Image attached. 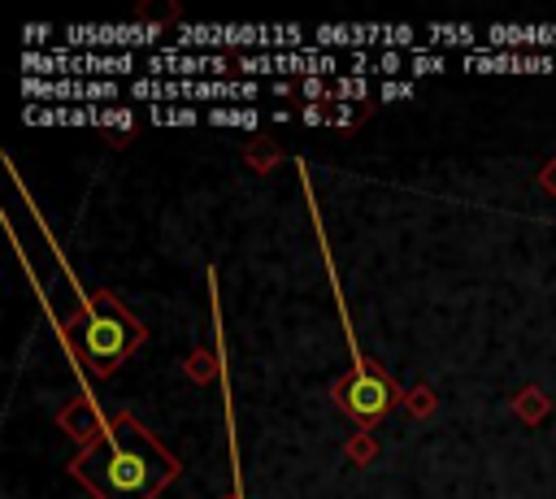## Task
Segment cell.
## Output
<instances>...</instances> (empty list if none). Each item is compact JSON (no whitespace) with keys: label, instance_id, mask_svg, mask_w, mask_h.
I'll return each instance as SVG.
<instances>
[{"label":"cell","instance_id":"ac0fdd59","mask_svg":"<svg viewBox=\"0 0 556 499\" xmlns=\"http://www.w3.org/2000/svg\"><path fill=\"white\" fill-rule=\"evenodd\" d=\"M443 69H452V61H447L443 52H413V56H408V74H413V78L443 74Z\"/></svg>","mask_w":556,"mask_h":499},{"label":"cell","instance_id":"9c48e42d","mask_svg":"<svg viewBox=\"0 0 556 499\" xmlns=\"http://www.w3.org/2000/svg\"><path fill=\"white\" fill-rule=\"evenodd\" d=\"M226 69H235L226 52H178L174 43L143 56V78H226Z\"/></svg>","mask_w":556,"mask_h":499},{"label":"cell","instance_id":"484cf974","mask_svg":"<svg viewBox=\"0 0 556 499\" xmlns=\"http://www.w3.org/2000/svg\"><path fill=\"white\" fill-rule=\"evenodd\" d=\"M547 182H552V187H556V165H552V178H547Z\"/></svg>","mask_w":556,"mask_h":499},{"label":"cell","instance_id":"30bf717a","mask_svg":"<svg viewBox=\"0 0 556 499\" xmlns=\"http://www.w3.org/2000/svg\"><path fill=\"white\" fill-rule=\"evenodd\" d=\"M208 312H213V338H217V382H222V408H226V443H230V473L235 490L230 499H243V464H239V430H235V404H230V369H226V334H222V304H217V273L208 269Z\"/></svg>","mask_w":556,"mask_h":499},{"label":"cell","instance_id":"6da1fadb","mask_svg":"<svg viewBox=\"0 0 556 499\" xmlns=\"http://www.w3.org/2000/svg\"><path fill=\"white\" fill-rule=\"evenodd\" d=\"M74 473L96 499H152L178 473V464L130 417H113L100 425V438L74 460Z\"/></svg>","mask_w":556,"mask_h":499},{"label":"cell","instance_id":"5bb4252c","mask_svg":"<svg viewBox=\"0 0 556 499\" xmlns=\"http://www.w3.org/2000/svg\"><path fill=\"white\" fill-rule=\"evenodd\" d=\"M426 52H434V43H447V48H465V52H478L482 43H478V26H469V22H430L426 26Z\"/></svg>","mask_w":556,"mask_h":499},{"label":"cell","instance_id":"44dd1931","mask_svg":"<svg viewBox=\"0 0 556 499\" xmlns=\"http://www.w3.org/2000/svg\"><path fill=\"white\" fill-rule=\"evenodd\" d=\"M308 104L313 100H334V87H330V78H300V87H295Z\"/></svg>","mask_w":556,"mask_h":499},{"label":"cell","instance_id":"603a6c76","mask_svg":"<svg viewBox=\"0 0 556 499\" xmlns=\"http://www.w3.org/2000/svg\"><path fill=\"white\" fill-rule=\"evenodd\" d=\"M52 35V26H26L22 30V39H26V52H35V43H43Z\"/></svg>","mask_w":556,"mask_h":499},{"label":"cell","instance_id":"5b68a950","mask_svg":"<svg viewBox=\"0 0 556 499\" xmlns=\"http://www.w3.org/2000/svg\"><path fill=\"white\" fill-rule=\"evenodd\" d=\"M26 78H117L143 69L139 52H26L22 56Z\"/></svg>","mask_w":556,"mask_h":499},{"label":"cell","instance_id":"9a60e30c","mask_svg":"<svg viewBox=\"0 0 556 499\" xmlns=\"http://www.w3.org/2000/svg\"><path fill=\"white\" fill-rule=\"evenodd\" d=\"M204 121H208V126H230V130H256V126L265 121V113H256V108H248V104H213Z\"/></svg>","mask_w":556,"mask_h":499},{"label":"cell","instance_id":"e0dca14e","mask_svg":"<svg viewBox=\"0 0 556 499\" xmlns=\"http://www.w3.org/2000/svg\"><path fill=\"white\" fill-rule=\"evenodd\" d=\"M330 87H334V104H339V100H348V104H356V100H365V95H374V87H369V78H356V74H339V78H330Z\"/></svg>","mask_w":556,"mask_h":499},{"label":"cell","instance_id":"ba28073f","mask_svg":"<svg viewBox=\"0 0 556 499\" xmlns=\"http://www.w3.org/2000/svg\"><path fill=\"white\" fill-rule=\"evenodd\" d=\"M26 126H100V130H130L135 113L126 104H30L22 108Z\"/></svg>","mask_w":556,"mask_h":499},{"label":"cell","instance_id":"d4e9b609","mask_svg":"<svg viewBox=\"0 0 556 499\" xmlns=\"http://www.w3.org/2000/svg\"><path fill=\"white\" fill-rule=\"evenodd\" d=\"M265 121H274V126H282V121H291V113H287V108H274V113H265Z\"/></svg>","mask_w":556,"mask_h":499},{"label":"cell","instance_id":"8fae6325","mask_svg":"<svg viewBox=\"0 0 556 499\" xmlns=\"http://www.w3.org/2000/svg\"><path fill=\"white\" fill-rule=\"evenodd\" d=\"M460 69L469 74H552L556 69V52H465Z\"/></svg>","mask_w":556,"mask_h":499},{"label":"cell","instance_id":"cb8c5ba5","mask_svg":"<svg viewBox=\"0 0 556 499\" xmlns=\"http://www.w3.org/2000/svg\"><path fill=\"white\" fill-rule=\"evenodd\" d=\"M269 91H274V95H291V91H295V87H291V82H287V78H274V82H269Z\"/></svg>","mask_w":556,"mask_h":499},{"label":"cell","instance_id":"2e32d148","mask_svg":"<svg viewBox=\"0 0 556 499\" xmlns=\"http://www.w3.org/2000/svg\"><path fill=\"white\" fill-rule=\"evenodd\" d=\"M148 121L152 126H200L204 113L191 104H148Z\"/></svg>","mask_w":556,"mask_h":499},{"label":"cell","instance_id":"ffe728a7","mask_svg":"<svg viewBox=\"0 0 556 499\" xmlns=\"http://www.w3.org/2000/svg\"><path fill=\"white\" fill-rule=\"evenodd\" d=\"M378 95H382V104L387 100H413L417 95V82H408V78H382Z\"/></svg>","mask_w":556,"mask_h":499},{"label":"cell","instance_id":"4fadbf2b","mask_svg":"<svg viewBox=\"0 0 556 499\" xmlns=\"http://www.w3.org/2000/svg\"><path fill=\"white\" fill-rule=\"evenodd\" d=\"M374 43H382V26L378 22H321V26H313V48H321V52H330V48H352V52H365V48H374Z\"/></svg>","mask_w":556,"mask_h":499},{"label":"cell","instance_id":"8992f818","mask_svg":"<svg viewBox=\"0 0 556 499\" xmlns=\"http://www.w3.org/2000/svg\"><path fill=\"white\" fill-rule=\"evenodd\" d=\"M65 39L56 43V48H65V52H117V48H126V52H135V48H161L156 43V35H161V26L156 22H109V26H65L61 30Z\"/></svg>","mask_w":556,"mask_h":499},{"label":"cell","instance_id":"3957f363","mask_svg":"<svg viewBox=\"0 0 556 499\" xmlns=\"http://www.w3.org/2000/svg\"><path fill=\"white\" fill-rule=\"evenodd\" d=\"M300 178H304V195H308V217H313V234L321 243V265H326V278H330V291L339 299V317H343V334H348V356H352V382H348V408L352 417L361 421H378L387 408H391V386L378 369L365 364L361 347H356V334H352V321H348V304H343V291H339V278H334V260H330V247H326V234H321V213H317V200H313V187H308V165L295 161Z\"/></svg>","mask_w":556,"mask_h":499},{"label":"cell","instance_id":"277c9868","mask_svg":"<svg viewBox=\"0 0 556 499\" xmlns=\"http://www.w3.org/2000/svg\"><path fill=\"white\" fill-rule=\"evenodd\" d=\"M308 30L295 22L282 26H208V22H182L174 35L178 52H222V48H239L243 52H300L313 39H304Z\"/></svg>","mask_w":556,"mask_h":499},{"label":"cell","instance_id":"52a82bcc","mask_svg":"<svg viewBox=\"0 0 556 499\" xmlns=\"http://www.w3.org/2000/svg\"><path fill=\"white\" fill-rule=\"evenodd\" d=\"M126 87L117 78H22V100L30 104H113Z\"/></svg>","mask_w":556,"mask_h":499},{"label":"cell","instance_id":"7a4b0ae2","mask_svg":"<svg viewBox=\"0 0 556 499\" xmlns=\"http://www.w3.org/2000/svg\"><path fill=\"white\" fill-rule=\"evenodd\" d=\"M35 226L43 230V239L52 243V256H56V265H61V273H65V286L78 295V312H83V330H78V343H83V356H87V364L96 369V373H104V369H113L135 343H139V325L113 304V299H91L87 291H83V282L74 278V269L65 265V256H61V243L48 234V226H43V217L35 213Z\"/></svg>","mask_w":556,"mask_h":499},{"label":"cell","instance_id":"7402d4cb","mask_svg":"<svg viewBox=\"0 0 556 499\" xmlns=\"http://www.w3.org/2000/svg\"><path fill=\"white\" fill-rule=\"evenodd\" d=\"M300 121H304V126H330V113L317 108V104H304V108H300Z\"/></svg>","mask_w":556,"mask_h":499},{"label":"cell","instance_id":"7c38bea8","mask_svg":"<svg viewBox=\"0 0 556 499\" xmlns=\"http://www.w3.org/2000/svg\"><path fill=\"white\" fill-rule=\"evenodd\" d=\"M486 52H526V48H543V52H556V26H508V22H495L486 26Z\"/></svg>","mask_w":556,"mask_h":499},{"label":"cell","instance_id":"d6986e66","mask_svg":"<svg viewBox=\"0 0 556 499\" xmlns=\"http://www.w3.org/2000/svg\"><path fill=\"white\" fill-rule=\"evenodd\" d=\"M374 74H382V78H400V74H408L404 52H378V56H374Z\"/></svg>","mask_w":556,"mask_h":499}]
</instances>
